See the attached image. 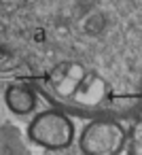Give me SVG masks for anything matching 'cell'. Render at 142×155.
<instances>
[{
  "label": "cell",
  "mask_w": 142,
  "mask_h": 155,
  "mask_svg": "<svg viewBox=\"0 0 142 155\" xmlns=\"http://www.w3.org/2000/svg\"><path fill=\"white\" fill-rule=\"evenodd\" d=\"M129 155H142V123H136L127 132V144Z\"/></svg>",
  "instance_id": "5"
},
{
  "label": "cell",
  "mask_w": 142,
  "mask_h": 155,
  "mask_svg": "<svg viewBox=\"0 0 142 155\" xmlns=\"http://www.w3.org/2000/svg\"><path fill=\"white\" fill-rule=\"evenodd\" d=\"M47 96L60 110H74L79 115L108 117V85L93 72L76 64H62L47 74Z\"/></svg>",
  "instance_id": "1"
},
{
  "label": "cell",
  "mask_w": 142,
  "mask_h": 155,
  "mask_svg": "<svg viewBox=\"0 0 142 155\" xmlns=\"http://www.w3.org/2000/svg\"><path fill=\"white\" fill-rule=\"evenodd\" d=\"M28 136L34 144L47 151H62L68 149L74 140V123L68 113L60 108H47L30 121Z\"/></svg>",
  "instance_id": "2"
},
{
  "label": "cell",
  "mask_w": 142,
  "mask_h": 155,
  "mask_svg": "<svg viewBox=\"0 0 142 155\" xmlns=\"http://www.w3.org/2000/svg\"><path fill=\"white\" fill-rule=\"evenodd\" d=\"M127 144V130L112 117H93L81 132L83 155H119Z\"/></svg>",
  "instance_id": "3"
},
{
  "label": "cell",
  "mask_w": 142,
  "mask_h": 155,
  "mask_svg": "<svg viewBox=\"0 0 142 155\" xmlns=\"http://www.w3.org/2000/svg\"><path fill=\"white\" fill-rule=\"evenodd\" d=\"M5 102L15 115H30L36 108V91L28 83H11L5 91Z\"/></svg>",
  "instance_id": "4"
}]
</instances>
